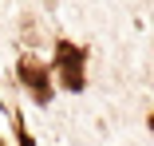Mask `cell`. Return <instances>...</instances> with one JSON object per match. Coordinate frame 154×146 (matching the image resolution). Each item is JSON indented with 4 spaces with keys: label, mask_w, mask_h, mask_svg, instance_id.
Masks as SVG:
<instances>
[{
    "label": "cell",
    "mask_w": 154,
    "mask_h": 146,
    "mask_svg": "<svg viewBox=\"0 0 154 146\" xmlns=\"http://www.w3.org/2000/svg\"><path fill=\"white\" fill-rule=\"evenodd\" d=\"M83 63H87V51H83V47H75L71 40H59V44H55V63H51V71L59 75V83H63L67 91H83V83H87Z\"/></svg>",
    "instance_id": "6da1fadb"
},
{
    "label": "cell",
    "mask_w": 154,
    "mask_h": 146,
    "mask_svg": "<svg viewBox=\"0 0 154 146\" xmlns=\"http://www.w3.org/2000/svg\"><path fill=\"white\" fill-rule=\"evenodd\" d=\"M16 71H20V83L32 91V99H36L40 107H48V103H51V71H48V63L40 59V55L24 51L20 63H16Z\"/></svg>",
    "instance_id": "7a4b0ae2"
},
{
    "label": "cell",
    "mask_w": 154,
    "mask_h": 146,
    "mask_svg": "<svg viewBox=\"0 0 154 146\" xmlns=\"http://www.w3.org/2000/svg\"><path fill=\"white\" fill-rule=\"evenodd\" d=\"M12 126H16V138H20V146H36V138L28 134V126H24V119H20V114H12Z\"/></svg>",
    "instance_id": "3957f363"
},
{
    "label": "cell",
    "mask_w": 154,
    "mask_h": 146,
    "mask_svg": "<svg viewBox=\"0 0 154 146\" xmlns=\"http://www.w3.org/2000/svg\"><path fill=\"white\" fill-rule=\"evenodd\" d=\"M150 130H154V114H150Z\"/></svg>",
    "instance_id": "277c9868"
},
{
    "label": "cell",
    "mask_w": 154,
    "mask_h": 146,
    "mask_svg": "<svg viewBox=\"0 0 154 146\" xmlns=\"http://www.w3.org/2000/svg\"><path fill=\"white\" fill-rule=\"evenodd\" d=\"M0 146H4V142H0Z\"/></svg>",
    "instance_id": "5b68a950"
}]
</instances>
